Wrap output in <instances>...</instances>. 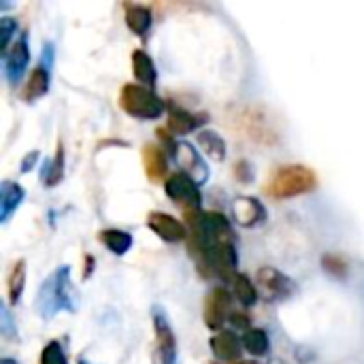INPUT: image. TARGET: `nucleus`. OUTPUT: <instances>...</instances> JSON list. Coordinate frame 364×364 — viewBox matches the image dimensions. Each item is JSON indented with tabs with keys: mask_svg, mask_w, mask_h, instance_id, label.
Masks as SVG:
<instances>
[{
	"mask_svg": "<svg viewBox=\"0 0 364 364\" xmlns=\"http://www.w3.org/2000/svg\"><path fill=\"white\" fill-rule=\"evenodd\" d=\"M79 294L70 279V269H55L38 288L36 294V311L43 320H53L60 311H77Z\"/></svg>",
	"mask_w": 364,
	"mask_h": 364,
	"instance_id": "nucleus-1",
	"label": "nucleus"
},
{
	"mask_svg": "<svg viewBox=\"0 0 364 364\" xmlns=\"http://www.w3.org/2000/svg\"><path fill=\"white\" fill-rule=\"evenodd\" d=\"M318 188V175L314 168L303 164H290L275 171L271 181L267 183V194L273 198H294L301 194H309Z\"/></svg>",
	"mask_w": 364,
	"mask_h": 364,
	"instance_id": "nucleus-2",
	"label": "nucleus"
},
{
	"mask_svg": "<svg viewBox=\"0 0 364 364\" xmlns=\"http://www.w3.org/2000/svg\"><path fill=\"white\" fill-rule=\"evenodd\" d=\"M119 107L136 119H158L164 113V100L145 85L126 83L119 92Z\"/></svg>",
	"mask_w": 364,
	"mask_h": 364,
	"instance_id": "nucleus-3",
	"label": "nucleus"
},
{
	"mask_svg": "<svg viewBox=\"0 0 364 364\" xmlns=\"http://www.w3.org/2000/svg\"><path fill=\"white\" fill-rule=\"evenodd\" d=\"M237 126L252 139L264 145H275L277 143V132L271 124L269 117L262 115V111L250 107V109H241L237 113Z\"/></svg>",
	"mask_w": 364,
	"mask_h": 364,
	"instance_id": "nucleus-4",
	"label": "nucleus"
},
{
	"mask_svg": "<svg viewBox=\"0 0 364 364\" xmlns=\"http://www.w3.org/2000/svg\"><path fill=\"white\" fill-rule=\"evenodd\" d=\"M164 190H166V196L171 200H175L177 205L186 207V211H198L200 209V203H203V196H200V190H198V183L186 175V173H173L166 183H164Z\"/></svg>",
	"mask_w": 364,
	"mask_h": 364,
	"instance_id": "nucleus-5",
	"label": "nucleus"
},
{
	"mask_svg": "<svg viewBox=\"0 0 364 364\" xmlns=\"http://www.w3.org/2000/svg\"><path fill=\"white\" fill-rule=\"evenodd\" d=\"M151 318H154V331H156L158 364H177V343H175V335H173L166 314L162 311V307L156 305L151 311Z\"/></svg>",
	"mask_w": 364,
	"mask_h": 364,
	"instance_id": "nucleus-6",
	"label": "nucleus"
},
{
	"mask_svg": "<svg viewBox=\"0 0 364 364\" xmlns=\"http://www.w3.org/2000/svg\"><path fill=\"white\" fill-rule=\"evenodd\" d=\"M230 314H232V299H230L228 290H224V288L211 290L209 296L205 299V311H203L207 328L222 331V324L226 320H230Z\"/></svg>",
	"mask_w": 364,
	"mask_h": 364,
	"instance_id": "nucleus-7",
	"label": "nucleus"
},
{
	"mask_svg": "<svg viewBox=\"0 0 364 364\" xmlns=\"http://www.w3.org/2000/svg\"><path fill=\"white\" fill-rule=\"evenodd\" d=\"M258 288L262 290L267 301H284L296 292V286L290 277H286L277 269H260L258 271Z\"/></svg>",
	"mask_w": 364,
	"mask_h": 364,
	"instance_id": "nucleus-8",
	"label": "nucleus"
},
{
	"mask_svg": "<svg viewBox=\"0 0 364 364\" xmlns=\"http://www.w3.org/2000/svg\"><path fill=\"white\" fill-rule=\"evenodd\" d=\"M30 62V49H28V34L21 32V36L11 45V49L4 53V75L11 85H17L28 68Z\"/></svg>",
	"mask_w": 364,
	"mask_h": 364,
	"instance_id": "nucleus-9",
	"label": "nucleus"
},
{
	"mask_svg": "<svg viewBox=\"0 0 364 364\" xmlns=\"http://www.w3.org/2000/svg\"><path fill=\"white\" fill-rule=\"evenodd\" d=\"M147 226H149L151 232H156L166 243H181V241H186L190 237L183 222H179L177 218H173L168 213H162V211L149 213L147 215Z\"/></svg>",
	"mask_w": 364,
	"mask_h": 364,
	"instance_id": "nucleus-10",
	"label": "nucleus"
},
{
	"mask_svg": "<svg viewBox=\"0 0 364 364\" xmlns=\"http://www.w3.org/2000/svg\"><path fill=\"white\" fill-rule=\"evenodd\" d=\"M173 160L181 166V171L186 175H190L196 183L205 181L209 177L207 173V164L200 158V154L190 145V143H177L175 151H173Z\"/></svg>",
	"mask_w": 364,
	"mask_h": 364,
	"instance_id": "nucleus-11",
	"label": "nucleus"
},
{
	"mask_svg": "<svg viewBox=\"0 0 364 364\" xmlns=\"http://www.w3.org/2000/svg\"><path fill=\"white\" fill-rule=\"evenodd\" d=\"M211 352L222 364L241 363V343L239 337L230 331H220L211 337Z\"/></svg>",
	"mask_w": 364,
	"mask_h": 364,
	"instance_id": "nucleus-12",
	"label": "nucleus"
},
{
	"mask_svg": "<svg viewBox=\"0 0 364 364\" xmlns=\"http://www.w3.org/2000/svg\"><path fill=\"white\" fill-rule=\"evenodd\" d=\"M232 211H235V220L241 224V226H256V224H262L267 220V209L260 200H256L254 196H241L235 200L232 205Z\"/></svg>",
	"mask_w": 364,
	"mask_h": 364,
	"instance_id": "nucleus-13",
	"label": "nucleus"
},
{
	"mask_svg": "<svg viewBox=\"0 0 364 364\" xmlns=\"http://www.w3.org/2000/svg\"><path fill=\"white\" fill-rule=\"evenodd\" d=\"M207 122V115L203 113H192L188 109L181 107H173L168 111V130L173 134H188L194 132L198 126H203Z\"/></svg>",
	"mask_w": 364,
	"mask_h": 364,
	"instance_id": "nucleus-14",
	"label": "nucleus"
},
{
	"mask_svg": "<svg viewBox=\"0 0 364 364\" xmlns=\"http://www.w3.org/2000/svg\"><path fill=\"white\" fill-rule=\"evenodd\" d=\"M143 166H145V173L149 177V181L158 183L166 177L168 173V162H166V154L154 145V143H147L143 147Z\"/></svg>",
	"mask_w": 364,
	"mask_h": 364,
	"instance_id": "nucleus-15",
	"label": "nucleus"
},
{
	"mask_svg": "<svg viewBox=\"0 0 364 364\" xmlns=\"http://www.w3.org/2000/svg\"><path fill=\"white\" fill-rule=\"evenodd\" d=\"M124 17L128 28L139 34L141 38L147 36L149 28H151V11L145 4H136V2H124Z\"/></svg>",
	"mask_w": 364,
	"mask_h": 364,
	"instance_id": "nucleus-16",
	"label": "nucleus"
},
{
	"mask_svg": "<svg viewBox=\"0 0 364 364\" xmlns=\"http://www.w3.org/2000/svg\"><path fill=\"white\" fill-rule=\"evenodd\" d=\"M26 192L19 183L4 179L0 183V222H9V218L17 211V207L21 205Z\"/></svg>",
	"mask_w": 364,
	"mask_h": 364,
	"instance_id": "nucleus-17",
	"label": "nucleus"
},
{
	"mask_svg": "<svg viewBox=\"0 0 364 364\" xmlns=\"http://www.w3.org/2000/svg\"><path fill=\"white\" fill-rule=\"evenodd\" d=\"M49 83H51V75H49V68H45L43 64H38L32 73H30V79L21 92V98L26 102H34L36 98L45 96L49 92Z\"/></svg>",
	"mask_w": 364,
	"mask_h": 364,
	"instance_id": "nucleus-18",
	"label": "nucleus"
},
{
	"mask_svg": "<svg viewBox=\"0 0 364 364\" xmlns=\"http://www.w3.org/2000/svg\"><path fill=\"white\" fill-rule=\"evenodd\" d=\"M132 73L143 85H156L158 73H156V64L147 55V51H143V49L132 51Z\"/></svg>",
	"mask_w": 364,
	"mask_h": 364,
	"instance_id": "nucleus-19",
	"label": "nucleus"
},
{
	"mask_svg": "<svg viewBox=\"0 0 364 364\" xmlns=\"http://www.w3.org/2000/svg\"><path fill=\"white\" fill-rule=\"evenodd\" d=\"M98 239L115 256H124L132 247V237L124 230H117V228H107V230L98 232Z\"/></svg>",
	"mask_w": 364,
	"mask_h": 364,
	"instance_id": "nucleus-20",
	"label": "nucleus"
},
{
	"mask_svg": "<svg viewBox=\"0 0 364 364\" xmlns=\"http://www.w3.org/2000/svg\"><path fill=\"white\" fill-rule=\"evenodd\" d=\"M64 177V145L58 143V149H55V156L51 160L45 162L43 166V173H41V179L47 188H53L62 181Z\"/></svg>",
	"mask_w": 364,
	"mask_h": 364,
	"instance_id": "nucleus-21",
	"label": "nucleus"
},
{
	"mask_svg": "<svg viewBox=\"0 0 364 364\" xmlns=\"http://www.w3.org/2000/svg\"><path fill=\"white\" fill-rule=\"evenodd\" d=\"M23 284H26V262L23 260H17L11 269V275H9V303L11 305H17L21 294H23Z\"/></svg>",
	"mask_w": 364,
	"mask_h": 364,
	"instance_id": "nucleus-22",
	"label": "nucleus"
},
{
	"mask_svg": "<svg viewBox=\"0 0 364 364\" xmlns=\"http://www.w3.org/2000/svg\"><path fill=\"white\" fill-rule=\"evenodd\" d=\"M198 143H200L203 151L209 158H213V160H224L226 158V143L213 130H203L198 134Z\"/></svg>",
	"mask_w": 364,
	"mask_h": 364,
	"instance_id": "nucleus-23",
	"label": "nucleus"
},
{
	"mask_svg": "<svg viewBox=\"0 0 364 364\" xmlns=\"http://www.w3.org/2000/svg\"><path fill=\"white\" fill-rule=\"evenodd\" d=\"M243 348L252 356H264L269 352V335L260 328H250L243 335Z\"/></svg>",
	"mask_w": 364,
	"mask_h": 364,
	"instance_id": "nucleus-24",
	"label": "nucleus"
},
{
	"mask_svg": "<svg viewBox=\"0 0 364 364\" xmlns=\"http://www.w3.org/2000/svg\"><path fill=\"white\" fill-rule=\"evenodd\" d=\"M232 286H235V296L239 299V303H241L243 307H252V305L256 303L258 290H256V286L250 282V277L237 273V277L232 279Z\"/></svg>",
	"mask_w": 364,
	"mask_h": 364,
	"instance_id": "nucleus-25",
	"label": "nucleus"
},
{
	"mask_svg": "<svg viewBox=\"0 0 364 364\" xmlns=\"http://www.w3.org/2000/svg\"><path fill=\"white\" fill-rule=\"evenodd\" d=\"M322 267H324V271L328 275H333L337 279L348 277V271H350L348 260L343 256H339V254H326V256H322Z\"/></svg>",
	"mask_w": 364,
	"mask_h": 364,
	"instance_id": "nucleus-26",
	"label": "nucleus"
},
{
	"mask_svg": "<svg viewBox=\"0 0 364 364\" xmlns=\"http://www.w3.org/2000/svg\"><path fill=\"white\" fill-rule=\"evenodd\" d=\"M41 364H66V354H64L60 341H49V343L43 348Z\"/></svg>",
	"mask_w": 364,
	"mask_h": 364,
	"instance_id": "nucleus-27",
	"label": "nucleus"
},
{
	"mask_svg": "<svg viewBox=\"0 0 364 364\" xmlns=\"http://www.w3.org/2000/svg\"><path fill=\"white\" fill-rule=\"evenodd\" d=\"M15 32H17V21L11 19V17H2L0 19V47H2V53H6L11 49L9 43H11V36Z\"/></svg>",
	"mask_w": 364,
	"mask_h": 364,
	"instance_id": "nucleus-28",
	"label": "nucleus"
},
{
	"mask_svg": "<svg viewBox=\"0 0 364 364\" xmlns=\"http://www.w3.org/2000/svg\"><path fill=\"white\" fill-rule=\"evenodd\" d=\"M0 314H2V326H0V333H2L6 339H15V337H17V331H13V320H11V316H9V309H6V307H2V309H0Z\"/></svg>",
	"mask_w": 364,
	"mask_h": 364,
	"instance_id": "nucleus-29",
	"label": "nucleus"
},
{
	"mask_svg": "<svg viewBox=\"0 0 364 364\" xmlns=\"http://www.w3.org/2000/svg\"><path fill=\"white\" fill-rule=\"evenodd\" d=\"M237 177L241 179V181H250L252 179V168H250V164L245 162V160H241V162H237Z\"/></svg>",
	"mask_w": 364,
	"mask_h": 364,
	"instance_id": "nucleus-30",
	"label": "nucleus"
},
{
	"mask_svg": "<svg viewBox=\"0 0 364 364\" xmlns=\"http://www.w3.org/2000/svg\"><path fill=\"white\" fill-rule=\"evenodd\" d=\"M230 322H232L235 326H239V328H247V326H250V318H247L245 314H237V311L230 314Z\"/></svg>",
	"mask_w": 364,
	"mask_h": 364,
	"instance_id": "nucleus-31",
	"label": "nucleus"
},
{
	"mask_svg": "<svg viewBox=\"0 0 364 364\" xmlns=\"http://www.w3.org/2000/svg\"><path fill=\"white\" fill-rule=\"evenodd\" d=\"M38 160V151H30L28 156H26V160L21 162V173H30V168H32V164Z\"/></svg>",
	"mask_w": 364,
	"mask_h": 364,
	"instance_id": "nucleus-32",
	"label": "nucleus"
},
{
	"mask_svg": "<svg viewBox=\"0 0 364 364\" xmlns=\"http://www.w3.org/2000/svg\"><path fill=\"white\" fill-rule=\"evenodd\" d=\"M92 271H94V258H92L90 254H85V262H83V279H85V277H90V275H92Z\"/></svg>",
	"mask_w": 364,
	"mask_h": 364,
	"instance_id": "nucleus-33",
	"label": "nucleus"
},
{
	"mask_svg": "<svg viewBox=\"0 0 364 364\" xmlns=\"http://www.w3.org/2000/svg\"><path fill=\"white\" fill-rule=\"evenodd\" d=\"M0 364H17V363H15L13 358H2V360H0Z\"/></svg>",
	"mask_w": 364,
	"mask_h": 364,
	"instance_id": "nucleus-34",
	"label": "nucleus"
},
{
	"mask_svg": "<svg viewBox=\"0 0 364 364\" xmlns=\"http://www.w3.org/2000/svg\"><path fill=\"white\" fill-rule=\"evenodd\" d=\"M228 364H241V363H228Z\"/></svg>",
	"mask_w": 364,
	"mask_h": 364,
	"instance_id": "nucleus-35",
	"label": "nucleus"
}]
</instances>
